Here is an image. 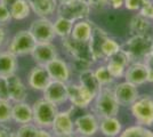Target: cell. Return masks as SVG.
<instances>
[{
  "mask_svg": "<svg viewBox=\"0 0 153 137\" xmlns=\"http://www.w3.org/2000/svg\"><path fill=\"white\" fill-rule=\"evenodd\" d=\"M93 113L98 119L105 117H115L119 113L120 105L113 93V88L111 86L102 87L98 94L95 96L93 103Z\"/></svg>",
  "mask_w": 153,
  "mask_h": 137,
  "instance_id": "1",
  "label": "cell"
},
{
  "mask_svg": "<svg viewBox=\"0 0 153 137\" xmlns=\"http://www.w3.org/2000/svg\"><path fill=\"white\" fill-rule=\"evenodd\" d=\"M153 47V37L134 34L121 45L131 62H144Z\"/></svg>",
  "mask_w": 153,
  "mask_h": 137,
  "instance_id": "2",
  "label": "cell"
},
{
  "mask_svg": "<svg viewBox=\"0 0 153 137\" xmlns=\"http://www.w3.org/2000/svg\"><path fill=\"white\" fill-rule=\"evenodd\" d=\"M32 110H33V124L38 128L51 129L54 119L58 112L57 105L53 104L42 97L33 103Z\"/></svg>",
  "mask_w": 153,
  "mask_h": 137,
  "instance_id": "3",
  "label": "cell"
},
{
  "mask_svg": "<svg viewBox=\"0 0 153 137\" xmlns=\"http://www.w3.org/2000/svg\"><path fill=\"white\" fill-rule=\"evenodd\" d=\"M131 116L134 117L136 124L143 127L153 126V96L142 95L129 106Z\"/></svg>",
  "mask_w": 153,
  "mask_h": 137,
  "instance_id": "4",
  "label": "cell"
},
{
  "mask_svg": "<svg viewBox=\"0 0 153 137\" xmlns=\"http://www.w3.org/2000/svg\"><path fill=\"white\" fill-rule=\"evenodd\" d=\"M90 10L91 8L82 0H69L58 2L56 14L57 16H62L74 23L76 21L88 19Z\"/></svg>",
  "mask_w": 153,
  "mask_h": 137,
  "instance_id": "5",
  "label": "cell"
},
{
  "mask_svg": "<svg viewBox=\"0 0 153 137\" xmlns=\"http://www.w3.org/2000/svg\"><path fill=\"white\" fill-rule=\"evenodd\" d=\"M36 45L37 42L32 37L30 31L22 30L14 34V37L10 39L9 44L7 46V50L15 55L16 57L25 56V55H31Z\"/></svg>",
  "mask_w": 153,
  "mask_h": 137,
  "instance_id": "6",
  "label": "cell"
},
{
  "mask_svg": "<svg viewBox=\"0 0 153 137\" xmlns=\"http://www.w3.org/2000/svg\"><path fill=\"white\" fill-rule=\"evenodd\" d=\"M29 31L36 42H53L56 34L54 31L53 21L49 17H38L31 23Z\"/></svg>",
  "mask_w": 153,
  "mask_h": 137,
  "instance_id": "7",
  "label": "cell"
},
{
  "mask_svg": "<svg viewBox=\"0 0 153 137\" xmlns=\"http://www.w3.org/2000/svg\"><path fill=\"white\" fill-rule=\"evenodd\" d=\"M94 96L80 84L68 82V101L73 107L87 109L94 101Z\"/></svg>",
  "mask_w": 153,
  "mask_h": 137,
  "instance_id": "8",
  "label": "cell"
},
{
  "mask_svg": "<svg viewBox=\"0 0 153 137\" xmlns=\"http://www.w3.org/2000/svg\"><path fill=\"white\" fill-rule=\"evenodd\" d=\"M62 46H63L64 50L71 56V59H85V61L91 62L94 64L88 41L87 42L86 41H78V40H74L71 37H69V38L62 39Z\"/></svg>",
  "mask_w": 153,
  "mask_h": 137,
  "instance_id": "9",
  "label": "cell"
},
{
  "mask_svg": "<svg viewBox=\"0 0 153 137\" xmlns=\"http://www.w3.org/2000/svg\"><path fill=\"white\" fill-rule=\"evenodd\" d=\"M42 96L55 105H62L68 102V84L63 81L51 80L42 90Z\"/></svg>",
  "mask_w": 153,
  "mask_h": 137,
  "instance_id": "10",
  "label": "cell"
},
{
  "mask_svg": "<svg viewBox=\"0 0 153 137\" xmlns=\"http://www.w3.org/2000/svg\"><path fill=\"white\" fill-rule=\"evenodd\" d=\"M100 129V119L94 113H86L74 120V133L82 136H94Z\"/></svg>",
  "mask_w": 153,
  "mask_h": 137,
  "instance_id": "11",
  "label": "cell"
},
{
  "mask_svg": "<svg viewBox=\"0 0 153 137\" xmlns=\"http://www.w3.org/2000/svg\"><path fill=\"white\" fill-rule=\"evenodd\" d=\"M113 93L119 105L121 106H130L140 96L137 86L133 85L126 80L117 84L113 88Z\"/></svg>",
  "mask_w": 153,
  "mask_h": 137,
  "instance_id": "12",
  "label": "cell"
},
{
  "mask_svg": "<svg viewBox=\"0 0 153 137\" xmlns=\"http://www.w3.org/2000/svg\"><path fill=\"white\" fill-rule=\"evenodd\" d=\"M108 38V33L101 26H94L93 32L90 36L89 40H88V45H89L90 54L94 63L96 62H101V61H105L104 56L102 54V46L104 41Z\"/></svg>",
  "mask_w": 153,
  "mask_h": 137,
  "instance_id": "13",
  "label": "cell"
},
{
  "mask_svg": "<svg viewBox=\"0 0 153 137\" xmlns=\"http://www.w3.org/2000/svg\"><path fill=\"white\" fill-rule=\"evenodd\" d=\"M72 110L73 106H71L69 110L57 112L51 127V130L54 135L74 133V121L72 119Z\"/></svg>",
  "mask_w": 153,
  "mask_h": 137,
  "instance_id": "14",
  "label": "cell"
},
{
  "mask_svg": "<svg viewBox=\"0 0 153 137\" xmlns=\"http://www.w3.org/2000/svg\"><path fill=\"white\" fill-rule=\"evenodd\" d=\"M58 55L57 47L53 42H39L32 50L31 56L38 65L46 66Z\"/></svg>",
  "mask_w": 153,
  "mask_h": 137,
  "instance_id": "15",
  "label": "cell"
},
{
  "mask_svg": "<svg viewBox=\"0 0 153 137\" xmlns=\"http://www.w3.org/2000/svg\"><path fill=\"white\" fill-rule=\"evenodd\" d=\"M46 69L51 76V80H57V81H63V82H70L71 76H72V70L71 66L68 62L64 59L56 57L53 61H51L47 65Z\"/></svg>",
  "mask_w": 153,
  "mask_h": 137,
  "instance_id": "16",
  "label": "cell"
},
{
  "mask_svg": "<svg viewBox=\"0 0 153 137\" xmlns=\"http://www.w3.org/2000/svg\"><path fill=\"white\" fill-rule=\"evenodd\" d=\"M149 67L144 62H131L126 69L125 80L135 86H142L147 82Z\"/></svg>",
  "mask_w": 153,
  "mask_h": 137,
  "instance_id": "17",
  "label": "cell"
},
{
  "mask_svg": "<svg viewBox=\"0 0 153 137\" xmlns=\"http://www.w3.org/2000/svg\"><path fill=\"white\" fill-rule=\"evenodd\" d=\"M51 81L46 66L37 65L32 69L27 76V86L33 90L42 91Z\"/></svg>",
  "mask_w": 153,
  "mask_h": 137,
  "instance_id": "18",
  "label": "cell"
},
{
  "mask_svg": "<svg viewBox=\"0 0 153 137\" xmlns=\"http://www.w3.org/2000/svg\"><path fill=\"white\" fill-rule=\"evenodd\" d=\"M8 81V91H9V101L13 103L24 102L27 97V90L25 85L21 80L19 76L15 73L7 77Z\"/></svg>",
  "mask_w": 153,
  "mask_h": 137,
  "instance_id": "19",
  "label": "cell"
},
{
  "mask_svg": "<svg viewBox=\"0 0 153 137\" xmlns=\"http://www.w3.org/2000/svg\"><path fill=\"white\" fill-rule=\"evenodd\" d=\"M12 120L19 124L33 122V110L29 103L17 102L12 104Z\"/></svg>",
  "mask_w": 153,
  "mask_h": 137,
  "instance_id": "20",
  "label": "cell"
},
{
  "mask_svg": "<svg viewBox=\"0 0 153 137\" xmlns=\"http://www.w3.org/2000/svg\"><path fill=\"white\" fill-rule=\"evenodd\" d=\"M129 31L131 36L140 34V36H151L153 37V21L137 14L131 17L129 22Z\"/></svg>",
  "mask_w": 153,
  "mask_h": 137,
  "instance_id": "21",
  "label": "cell"
},
{
  "mask_svg": "<svg viewBox=\"0 0 153 137\" xmlns=\"http://www.w3.org/2000/svg\"><path fill=\"white\" fill-rule=\"evenodd\" d=\"M31 12L38 17H51L56 13L58 1L57 0H27Z\"/></svg>",
  "mask_w": 153,
  "mask_h": 137,
  "instance_id": "22",
  "label": "cell"
},
{
  "mask_svg": "<svg viewBox=\"0 0 153 137\" xmlns=\"http://www.w3.org/2000/svg\"><path fill=\"white\" fill-rule=\"evenodd\" d=\"M121 121L115 117H105L100 119V129L103 136L105 137H118L122 131Z\"/></svg>",
  "mask_w": 153,
  "mask_h": 137,
  "instance_id": "23",
  "label": "cell"
},
{
  "mask_svg": "<svg viewBox=\"0 0 153 137\" xmlns=\"http://www.w3.org/2000/svg\"><path fill=\"white\" fill-rule=\"evenodd\" d=\"M94 24L93 22H90L88 19L85 20L76 21L73 23V27H72V32H71V38L78 41H88L93 32L94 29Z\"/></svg>",
  "mask_w": 153,
  "mask_h": 137,
  "instance_id": "24",
  "label": "cell"
},
{
  "mask_svg": "<svg viewBox=\"0 0 153 137\" xmlns=\"http://www.w3.org/2000/svg\"><path fill=\"white\" fill-rule=\"evenodd\" d=\"M79 84L82 87H85L94 97L102 88V86L100 85V82L96 79L93 69H88V70H85L79 73Z\"/></svg>",
  "mask_w": 153,
  "mask_h": 137,
  "instance_id": "25",
  "label": "cell"
},
{
  "mask_svg": "<svg viewBox=\"0 0 153 137\" xmlns=\"http://www.w3.org/2000/svg\"><path fill=\"white\" fill-rule=\"evenodd\" d=\"M17 70V57L8 50L0 52V76H12Z\"/></svg>",
  "mask_w": 153,
  "mask_h": 137,
  "instance_id": "26",
  "label": "cell"
},
{
  "mask_svg": "<svg viewBox=\"0 0 153 137\" xmlns=\"http://www.w3.org/2000/svg\"><path fill=\"white\" fill-rule=\"evenodd\" d=\"M12 19L15 21H23L30 16L31 8L27 0H17L9 7Z\"/></svg>",
  "mask_w": 153,
  "mask_h": 137,
  "instance_id": "27",
  "label": "cell"
},
{
  "mask_svg": "<svg viewBox=\"0 0 153 137\" xmlns=\"http://www.w3.org/2000/svg\"><path fill=\"white\" fill-rule=\"evenodd\" d=\"M53 25H54V31L56 37L61 39H65L71 36L73 22L68 19H64L62 16H57L55 21H53Z\"/></svg>",
  "mask_w": 153,
  "mask_h": 137,
  "instance_id": "28",
  "label": "cell"
},
{
  "mask_svg": "<svg viewBox=\"0 0 153 137\" xmlns=\"http://www.w3.org/2000/svg\"><path fill=\"white\" fill-rule=\"evenodd\" d=\"M118 137H153V131L147 127L135 124L122 129Z\"/></svg>",
  "mask_w": 153,
  "mask_h": 137,
  "instance_id": "29",
  "label": "cell"
},
{
  "mask_svg": "<svg viewBox=\"0 0 153 137\" xmlns=\"http://www.w3.org/2000/svg\"><path fill=\"white\" fill-rule=\"evenodd\" d=\"M95 73V77L97 79V81L100 82V85L102 87H108V86H112L114 82V79L113 77L110 74L108 67L105 64H101L96 67L94 70Z\"/></svg>",
  "mask_w": 153,
  "mask_h": 137,
  "instance_id": "30",
  "label": "cell"
},
{
  "mask_svg": "<svg viewBox=\"0 0 153 137\" xmlns=\"http://www.w3.org/2000/svg\"><path fill=\"white\" fill-rule=\"evenodd\" d=\"M120 49H121V45L115 39L111 38L108 36V38L104 41V44L102 46V54L103 56H104V59H105V61H106L110 56H112L113 54H115Z\"/></svg>",
  "mask_w": 153,
  "mask_h": 137,
  "instance_id": "31",
  "label": "cell"
},
{
  "mask_svg": "<svg viewBox=\"0 0 153 137\" xmlns=\"http://www.w3.org/2000/svg\"><path fill=\"white\" fill-rule=\"evenodd\" d=\"M12 121V102L0 101V124H6Z\"/></svg>",
  "mask_w": 153,
  "mask_h": 137,
  "instance_id": "32",
  "label": "cell"
},
{
  "mask_svg": "<svg viewBox=\"0 0 153 137\" xmlns=\"http://www.w3.org/2000/svg\"><path fill=\"white\" fill-rule=\"evenodd\" d=\"M37 131H38V127L33 122H31V124H19V127L15 133L17 137H36Z\"/></svg>",
  "mask_w": 153,
  "mask_h": 137,
  "instance_id": "33",
  "label": "cell"
},
{
  "mask_svg": "<svg viewBox=\"0 0 153 137\" xmlns=\"http://www.w3.org/2000/svg\"><path fill=\"white\" fill-rule=\"evenodd\" d=\"M105 65L108 67L110 74L113 77V79H121L125 77V72H126V66L121 65V64H118L114 62H111V61H106Z\"/></svg>",
  "mask_w": 153,
  "mask_h": 137,
  "instance_id": "34",
  "label": "cell"
},
{
  "mask_svg": "<svg viewBox=\"0 0 153 137\" xmlns=\"http://www.w3.org/2000/svg\"><path fill=\"white\" fill-rule=\"evenodd\" d=\"M91 65H93L91 62L85 61V59H72V63L70 64L71 70L78 72V74H79L80 72L85 71V70L91 69Z\"/></svg>",
  "mask_w": 153,
  "mask_h": 137,
  "instance_id": "35",
  "label": "cell"
},
{
  "mask_svg": "<svg viewBox=\"0 0 153 137\" xmlns=\"http://www.w3.org/2000/svg\"><path fill=\"white\" fill-rule=\"evenodd\" d=\"M149 0H125V8L130 12H140Z\"/></svg>",
  "mask_w": 153,
  "mask_h": 137,
  "instance_id": "36",
  "label": "cell"
},
{
  "mask_svg": "<svg viewBox=\"0 0 153 137\" xmlns=\"http://www.w3.org/2000/svg\"><path fill=\"white\" fill-rule=\"evenodd\" d=\"M12 19V15H10V10L7 6H5L4 4L0 2V25L5 26L8 23H10Z\"/></svg>",
  "mask_w": 153,
  "mask_h": 137,
  "instance_id": "37",
  "label": "cell"
},
{
  "mask_svg": "<svg viewBox=\"0 0 153 137\" xmlns=\"http://www.w3.org/2000/svg\"><path fill=\"white\" fill-rule=\"evenodd\" d=\"M0 101H9L8 81L5 76H0Z\"/></svg>",
  "mask_w": 153,
  "mask_h": 137,
  "instance_id": "38",
  "label": "cell"
},
{
  "mask_svg": "<svg viewBox=\"0 0 153 137\" xmlns=\"http://www.w3.org/2000/svg\"><path fill=\"white\" fill-rule=\"evenodd\" d=\"M138 14H140L142 16L146 17L149 20L153 21V1L152 0H149L146 4L143 6V8L138 12Z\"/></svg>",
  "mask_w": 153,
  "mask_h": 137,
  "instance_id": "39",
  "label": "cell"
},
{
  "mask_svg": "<svg viewBox=\"0 0 153 137\" xmlns=\"http://www.w3.org/2000/svg\"><path fill=\"white\" fill-rule=\"evenodd\" d=\"M82 1H85L91 9H95V10H101L104 7L108 6L106 0H82Z\"/></svg>",
  "mask_w": 153,
  "mask_h": 137,
  "instance_id": "40",
  "label": "cell"
},
{
  "mask_svg": "<svg viewBox=\"0 0 153 137\" xmlns=\"http://www.w3.org/2000/svg\"><path fill=\"white\" fill-rule=\"evenodd\" d=\"M106 4L113 9H120L125 6V0H106Z\"/></svg>",
  "mask_w": 153,
  "mask_h": 137,
  "instance_id": "41",
  "label": "cell"
},
{
  "mask_svg": "<svg viewBox=\"0 0 153 137\" xmlns=\"http://www.w3.org/2000/svg\"><path fill=\"white\" fill-rule=\"evenodd\" d=\"M36 137H54V134L51 133V129H46V128H38L37 136H36Z\"/></svg>",
  "mask_w": 153,
  "mask_h": 137,
  "instance_id": "42",
  "label": "cell"
},
{
  "mask_svg": "<svg viewBox=\"0 0 153 137\" xmlns=\"http://www.w3.org/2000/svg\"><path fill=\"white\" fill-rule=\"evenodd\" d=\"M7 39V32L5 26L0 25V47H2V45L6 42Z\"/></svg>",
  "mask_w": 153,
  "mask_h": 137,
  "instance_id": "43",
  "label": "cell"
},
{
  "mask_svg": "<svg viewBox=\"0 0 153 137\" xmlns=\"http://www.w3.org/2000/svg\"><path fill=\"white\" fill-rule=\"evenodd\" d=\"M144 63L146 64L149 69H153V47L152 49H151V52H150V54L147 55V57L145 59V61H144Z\"/></svg>",
  "mask_w": 153,
  "mask_h": 137,
  "instance_id": "44",
  "label": "cell"
},
{
  "mask_svg": "<svg viewBox=\"0 0 153 137\" xmlns=\"http://www.w3.org/2000/svg\"><path fill=\"white\" fill-rule=\"evenodd\" d=\"M10 133H12L10 129L4 127V124H1V127H0V137H9L10 136Z\"/></svg>",
  "mask_w": 153,
  "mask_h": 137,
  "instance_id": "45",
  "label": "cell"
},
{
  "mask_svg": "<svg viewBox=\"0 0 153 137\" xmlns=\"http://www.w3.org/2000/svg\"><path fill=\"white\" fill-rule=\"evenodd\" d=\"M15 1H17V0H0V2H1V4H4V5L7 6L8 8L13 5Z\"/></svg>",
  "mask_w": 153,
  "mask_h": 137,
  "instance_id": "46",
  "label": "cell"
},
{
  "mask_svg": "<svg viewBox=\"0 0 153 137\" xmlns=\"http://www.w3.org/2000/svg\"><path fill=\"white\" fill-rule=\"evenodd\" d=\"M147 82L153 84V69H149V74H147Z\"/></svg>",
  "mask_w": 153,
  "mask_h": 137,
  "instance_id": "47",
  "label": "cell"
},
{
  "mask_svg": "<svg viewBox=\"0 0 153 137\" xmlns=\"http://www.w3.org/2000/svg\"><path fill=\"white\" fill-rule=\"evenodd\" d=\"M54 137H76V133H71V134H61V135H54Z\"/></svg>",
  "mask_w": 153,
  "mask_h": 137,
  "instance_id": "48",
  "label": "cell"
},
{
  "mask_svg": "<svg viewBox=\"0 0 153 137\" xmlns=\"http://www.w3.org/2000/svg\"><path fill=\"white\" fill-rule=\"evenodd\" d=\"M9 137H17V136H16V133L12 131V133H10V136H9Z\"/></svg>",
  "mask_w": 153,
  "mask_h": 137,
  "instance_id": "49",
  "label": "cell"
},
{
  "mask_svg": "<svg viewBox=\"0 0 153 137\" xmlns=\"http://www.w3.org/2000/svg\"><path fill=\"white\" fill-rule=\"evenodd\" d=\"M58 2H63V1H69V0H57Z\"/></svg>",
  "mask_w": 153,
  "mask_h": 137,
  "instance_id": "50",
  "label": "cell"
},
{
  "mask_svg": "<svg viewBox=\"0 0 153 137\" xmlns=\"http://www.w3.org/2000/svg\"><path fill=\"white\" fill-rule=\"evenodd\" d=\"M76 137H89V136H82V135H76Z\"/></svg>",
  "mask_w": 153,
  "mask_h": 137,
  "instance_id": "51",
  "label": "cell"
},
{
  "mask_svg": "<svg viewBox=\"0 0 153 137\" xmlns=\"http://www.w3.org/2000/svg\"><path fill=\"white\" fill-rule=\"evenodd\" d=\"M152 1H153V0H152Z\"/></svg>",
  "mask_w": 153,
  "mask_h": 137,
  "instance_id": "52",
  "label": "cell"
}]
</instances>
